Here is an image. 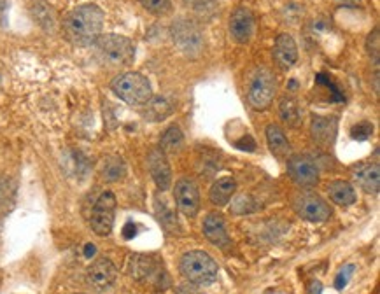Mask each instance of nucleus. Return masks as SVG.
I'll return each mask as SVG.
<instances>
[{"label":"nucleus","instance_id":"obj_1","mask_svg":"<svg viewBox=\"0 0 380 294\" xmlns=\"http://www.w3.org/2000/svg\"><path fill=\"white\" fill-rule=\"evenodd\" d=\"M104 20H106V14L97 4H85V6L75 7L65 16L61 30L71 44L86 48V46L95 44L97 39L102 35Z\"/></svg>","mask_w":380,"mask_h":294},{"label":"nucleus","instance_id":"obj_2","mask_svg":"<svg viewBox=\"0 0 380 294\" xmlns=\"http://www.w3.org/2000/svg\"><path fill=\"white\" fill-rule=\"evenodd\" d=\"M97 54L109 67H128L135 60V44L119 34H106L97 39Z\"/></svg>","mask_w":380,"mask_h":294},{"label":"nucleus","instance_id":"obj_3","mask_svg":"<svg viewBox=\"0 0 380 294\" xmlns=\"http://www.w3.org/2000/svg\"><path fill=\"white\" fill-rule=\"evenodd\" d=\"M179 270L190 284L209 286L217 281L219 267L204 250H190L180 257Z\"/></svg>","mask_w":380,"mask_h":294},{"label":"nucleus","instance_id":"obj_4","mask_svg":"<svg viewBox=\"0 0 380 294\" xmlns=\"http://www.w3.org/2000/svg\"><path fill=\"white\" fill-rule=\"evenodd\" d=\"M111 90L119 100L128 105H146L153 98V88L146 75L140 72H125L111 82Z\"/></svg>","mask_w":380,"mask_h":294},{"label":"nucleus","instance_id":"obj_5","mask_svg":"<svg viewBox=\"0 0 380 294\" xmlns=\"http://www.w3.org/2000/svg\"><path fill=\"white\" fill-rule=\"evenodd\" d=\"M170 37L176 48L190 58H197L205 48L204 32L193 20H177L170 27Z\"/></svg>","mask_w":380,"mask_h":294},{"label":"nucleus","instance_id":"obj_6","mask_svg":"<svg viewBox=\"0 0 380 294\" xmlns=\"http://www.w3.org/2000/svg\"><path fill=\"white\" fill-rule=\"evenodd\" d=\"M275 92H277V82L274 74L265 67L256 68L247 85L249 105L256 111H265L274 102Z\"/></svg>","mask_w":380,"mask_h":294},{"label":"nucleus","instance_id":"obj_7","mask_svg":"<svg viewBox=\"0 0 380 294\" xmlns=\"http://www.w3.org/2000/svg\"><path fill=\"white\" fill-rule=\"evenodd\" d=\"M114 214H116V196L111 191H106L97 198L93 205L90 226L93 233L99 237H107L114 228Z\"/></svg>","mask_w":380,"mask_h":294},{"label":"nucleus","instance_id":"obj_8","mask_svg":"<svg viewBox=\"0 0 380 294\" xmlns=\"http://www.w3.org/2000/svg\"><path fill=\"white\" fill-rule=\"evenodd\" d=\"M288 173L298 186L312 188L319 183V169L309 154H295L288 159Z\"/></svg>","mask_w":380,"mask_h":294},{"label":"nucleus","instance_id":"obj_9","mask_svg":"<svg viewBox=\"0 0 380 294\" xmlns=\"http://www.w3.org/2000/svg\"><path fill=\"white\" fill-rule=\"evenodd\" d=\"M295 210L302 219L309 223H326L331 217V209L321 196L303 193L295 200Z\"/></svg>","mask_w":380,"mask_h":294},{"label":"nucleus","instance_id":"obj_10","mask_svg":"<svg viewBox=\"0 0 380 294\" xmlns=\"http://www.w3.org/2000/svg\"><path fill=\"white\" fill-rule=\"evenodd\" d=\"M228 30H230L231 39L237 44H249L255 34V14L251 9L244 6H238L230 14V23H228Z\"/></svg>","mask_w":380,"mask_h":294},{"label":"nucleus","instance_id":"obj_11","mask_svg":"<svg viewBox=\"0 0 380 294\" xmlns=\"http://www.w3.org/2000/svg\"><path fill=\"white\" fill-rule=\"evenodd\" d=\"M173 198H176L177 209L186 217H195L200 210V193L193 180H177L176 188H173Z\"/></svg>","mask_w":380,"mask_h":294},{"label":"nucleus","instance_id":"obj_12","mask_svg":"<svg viewBox=\"0 0 380 294\" xmlns=\"http://www.w3.org/2000/svg\"><path fill=\"white\" fill-rule=\"evenodd\" d=\"M88 275V282L92 284V288H95L97 291H106L116 282L118 277V268L114 267L111 259L107 257H100L97 259L92 267L86 271Z\"/></svg>","mask_w":380,"mask_h":294},{"label":"nucleus","instance_id":"obj_13","mask_svg":"<svg viewBox=\"0 0 380 294\" xmlns=\"http://www.w3.org/2000/svg\"><path fill=\"white\" fill-rule=\"evenodd\" d=\"M147 166H149L151 177L160 191H166L172 184V170L170 163L166 159V154L161 149H153L147 156Z\"/></svg>","mask_w":380,"mask_h":294},{"label":"nucleus","instance_id":"obj_14","mask_svg":"<svg viewBox=\"0 0 380 294\" xmlns=\"http://www.w3.org/2000/svg\"><path fill=\"white\" fill-rule=\"evenodd\" d=\"M336 130H338V121L335 116H312L310 133H312L314 142L319 144L321 147H329L335 142Z\"/></svg>","mask_w":380,"mask_h":294},{"label":"nucleus","instance_id":"obj_15","mask_svg":"<svg viewBox=\"0 0 380 294\" xmlns=\"http://www.w3.org/2000/svg\"><path fill=\"white\" fill-rule=\"evenodd\" d=\"M275 63L282 71H289L298 61V46L289 34H278L274 44Z\"/></svg>","mask_w":380,"mask_h":294},{"label":"nucleus","instance_id":"obj_16","mask_svg":"<svg viewBox=\"0 0 380 294\" xmlns=\"http://www.w3.org/2000/svg\"><path fill=\"white\" fill-rule=\"evenodd\" d=\"M204 235L211 244L221 249H226L231 245V238L226 231V224L221 214H209L204 221Z\"/></svg>","mask_w":380,"mask_h":294},{"label":"nucleus","instance_id":"obj_17","mask_svg":"<svg viewBox=\"0 0 380 294\" xmlns=\"http://www.w3.org/2000/svg\"><path fill=\"white\" fill-rule=\"evenodd\" d=\"M30 16L44 32L53 34L58 27V14L48 0H34L28 7Z\"/></svg>","mask_w":380,"mask_h":294},{"label":"nucleus","instance_id":"obj_18","mask_svg":"<svg viewBox=\"0 0 380 294\" xmlns=\"http://www.w3.org/2000/svg\"><path fill=\"white\" fill-rule=\"evenodd\" d=\"M354 179L357 186L367 193L377 195L380 190V166L379 163H367L354 169Z\"/></svg>","mask_w":380,"mask_h":294},{"label":"nucleus","instance_id":"obj_19","mask_svg":"<svg viewBox=\"0 0 380 294\" xmlns=\"http://www.w3.org/2000/svg\"><path fill=\"white\" fill-rule=\"evenodd\" d=\"M237 191V180L233 177H221L217 179L211 188V193H209V198H211V203L216 207H224L230 203L231 196Z\"/></svg>","mask_w":380,"mask_h":294},{"label":"nucleus","instance_id":"obj_20","mask_svg":"<svg viewBox=\"0 0 380 294\" xmlns=\"http://www.w3.org/2000/svg\"><path fill=\"white\" fill-rule=\"evenodd\" d=\"M265 133L271 154L277 156V158H288V154L291 152V144H289L284 130H282L278 125H269L266 126Z\"/></svg>","mask_w":380,"mask_h":294},{"label":"nucleus","instance_id":"obj_21","mask_svg":"<svg viewBox=\"0 0 380 294\" xmlns=\"http://www.w3.org/2000/svg\"><path fill=\"white\" fill-rule=\"evenodd\" d=\"M328 195L333 203L340 207H350L356 203V191H354L353 184L347 180H333L328 184Z\"/></svg>","mask_w":380,"mask_h":294},{"label":"nucleus","instance_id":"obj_22","mask_svg":"<svg viewBox=\"0 0 380 294\" xmlns=\"http://www.w3.org/2000/svg\"><path fill=\"white\" fill-rule=\"evenodd\" d=\"M278 112H281V118L289 128H298L302 125V112H300L298 102L293 97H284L278 105Z\"/></svg>","mask_w":380,"mask_h":294},{"label":"nucleus","instance_id":"obj_23","mask_svg":"<svg viewBox=\"0 0 380 294\" xmlns=\"http://www.w3.org/2000/svg\"><path fill=\"white\" fill-rule=\"evenodd\" d=\"M154 271V261L151 257L142 256V254H135V256L130 257L128 261V274L130 277H133L135 281H144V278L149 277Z\"/></svg>","mask_w":380,"mask_h":294},{"label":"nucleus","instance_id":"obj_24","mask_svg":"<svg viewBox=\"0 0 380 294\" xmlns=\"http://www.w3.org/2000/svg\"><path fill=\"white\" fill-rule=\"evenodd\" d=\"M173 107L165 97H153L149 102L146 104V109H144V116H146L149 121H163L166 116L172 114Z\"/></svg>","mask_w":380,"mask_h":294},{"label":"nucleus","instance_id":"obj_25","mask_svg":"<svg viewBox=\"0 0 380 294\" xmlns=\"http://www.w3.org/2000/svg\"><path fill=\"white\" fill-rule=\"evenodd\" d=\"M126 176V165L121 156H109L102 165V177L107 183H119Z\"/></svg>","mask_w":380,"mask_h":294},{"label":"nucleus","instance_id":"obj_26","mask_svg":"<svg viewBox=\"0 0 380 294\" xmlns=\"http://www.w3.org/2000/svg\"><path fill=\"white\" fill-rule=\"evenodd\" d=\"M183 144H184V135L183 132H180L179 126L172 125L168 126V128L165 130V133L161 135V140H160V149L163 152H179L180 149H183Z\"/></svg>","mask_w":380,"mask_h":294},{"label":"nucleus","instance_id":"obj_27","mask_svg":"<svg viewBox=\"0 0 380 294\" xmlns=\"http://www.w3.org/2000/svg\"><path fill=\"white\" fill-rule=\"evenodd\" d=\"M258 209H259L258 202H256V200H252L249 195L238 196V198L233 202V205H231V212L237 214V216H244V214L256 212Z\"/></svg>","mask_w":380,"mask_h":294},{"label":"nucleus","instance_id":"obj_28","mask_svg":"<svg viewBox=\"0 0 380 294\" xmlns=\"http://www.w3.org/2000/svg\"><path fill=\"white\" fill-rule=\"evenodd\" d=\"M146 11H149L154 16H165L172 11V2L170 0H139Z\"/></svg>","mask_w":380,"mask_h":294},{"label":"nucleus","instance_id":"obj_29","mask_svg":"<svg viewBox=\"0 0 380 294\" xmlns=\"http://www.w3.org/2000/svg\"><path fill=\"white\" fill-rule=\"evenodd\" d=\"M380 37H379V28H374L370 35L367 39V51L370 54L372 61L375 63V67L379 68V61H380Z\"/></svg>","mask_w":380,"mask_h":294},{"label":"nucleus","instance_id":"obj_30","mask_svg":"<svg viewBox=\"0 0 380 294\" xmlns=\"http://www.w3.org/2000/svg\"><path fill=\"white\" fill-rule=\"evenodd\" d=\"M372 133H374V125H372L370 121L357 123V125L354 126L353 130H350V135H353V139L360 140V142H363V140L370 139Z\"/></svg>","mask_w":380,"mask_h":294},{"label":"nucleus","instance_id":"obj_31","mask_svg":"<svg viewBox=\"0 0 380 294\" xmlns=\"http://www.w3.org/2000/svg\"><path fill=\"white\" fill-rule=\"evenodd\" d=\"M354 271H356V267L354 264H343V268H340L338 275H336L335 278V288L338 289V291H342V289L347 288V284H349V281L353 278Z\"/></svg>","mask_w":380,"mask_h":294},{"label":"nucleus","instance_id":"obj_32","mask_svg":"<svg viewBox=\"0 0 380 294\" xmlns=\"http://www.w3.org/2000/svg\"><path fill=\"white\" fill-rule=\"evenodd\" d=\"M158 216H160L158 219H160V223L163 224V226H165L170 233H176V231H173V226H177V221H176V217H173V214L166 209L165 202L161 203V207L158 205Z\"/></svg>","mask_w":380,"mask_h":294},{"label":"nucleus","instance_id":"obj_33","mask_svg":"<svg viewBox=\"0 0 380 294\" xmlns=\"http://www.w3.org/2000/svg\"><path fill=\"white\" fill-rule=\"evenodd\" d=\"M184 2H186L188 6H191L193 9H197V11L211 9V7L214 6V0H184Z\"/></svg>","mask_w":380,"mask_h":294},{"label":"nucleus","instance_id":"obj_34","mask_svg":"<svg viewBox=\"0 0 380 294\" xmlns=\"http://www.w3.org/2000/svg\"><path fill=\"white\" fill-rule=\"evenodd\" d=\"M135 235H137V224L133 223V221H128V223L125 224V228H123V238H125V240H132Z\"/></svg>","mask_w":380,"mask_h":294},{"label":"nucleus","instance_id":"obj_35","mask_svg":"<svg viewBox=\"0 0 380 294\" xmlns=\"http://www.w3.org/2000/svg\"><path fill=\"white\" fill-rule=\"evenodd\" d=\"M237 147H238V149H242V151H255L256 144H255V140L251 139V135H245L244 139L238 140V142H237Z\"/></svg>","mask_w":380,"mask_h":294},{"label":"nucleus","instance_id":"obj_36","mask_svg":"<svg viewBox=\"0 0 380 294\" xmlns=\"http://www.w3.org/2000/svg\"><path fill=\"white\" fill-rule=\"evenodd\" d=\"M305 294H323V284L319 281H310Z\"/></svg>","mask_w":380,"mask_h":294},{"label":"nucleus","instance_id":"obj_37","mask_svg":"<svg viewBox=\"0 0 380 294\" xmlns=\"http://www.w3.org/2000/svg\"><path fill=\"white\" fill-rule=\"evenodd\" d=\"M82 254H85L86 259H92V257L97 254V247L93 245V244H86L85 245V250H82Z\"/></svg>","mask_w":380,"mask_h":294},{"label":"nucleus","instance_id":"obj_38","mask_svg":"<svg viewBox=\"0 0 380 294\" xmlns=\"http://www.w3.org/2000/svg\"><path fill=\"white\" fill-rule=\"evenodd\" d=\"M177 294H200V293H198L195 288H188V286H183Z\"/></svg>","mask_w":380,"mask_h":294},{"label":"nucleus","instance_id":"obj_39","mask_svg":"<svg viewBox=\"0 0 380 294\" xmlns=\"http://www.w3.org/2000/svg\"><path fill=\"white\" fill-rule=\"evenodd\" d=\"M340 2H342V4H356L357 0H340Z\"/></svg>","mask_w":380,"mask_h":294}]
</instances>
